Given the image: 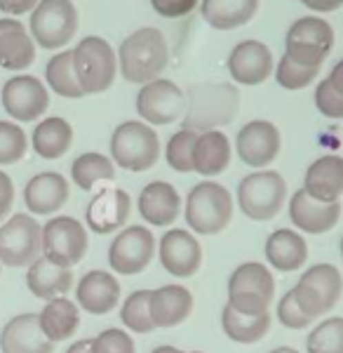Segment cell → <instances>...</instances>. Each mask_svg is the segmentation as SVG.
<instances>
[{
    "label": "cell",
    "instance_id": "836d02e7",
    "mask_svg": "<svg viewBox=\"0 0 343 353\" xmlns=\"http://www.w3.org/2000/svg\"><path fill=\"white\" fill-rule=\"evenodd\" d=\"M221 327L236 344H256L271 332V311L261 316H245L226 304L221 311Z\"/></svg>",
    "mask_w": 343,
    "mask_h": 353
},
{
    "label": "cell",
    "instance_id": "30bf717a",
    "mask_svg": "<svg viewBox=\"0 0 343 353\" xmlns=\"http://www.w3.org/2000/svg\"><path fill=\"white\" fill-rule=\"evenodd\" d=\"M78 31V10L71 0H40L31 12V38L45 50H59Z\"/></svg>",
    "mask_w": 343,
    "mask_h": 353
},
{
    "label": "cell",
    "instance_id": "6da1fadb",
    "mask_svg": "<svg viewBox=\"0 0 343 353\" xmlns=\"http://www.w3.org/2000/svg\"><path fill=\"white\" fill-rule=\"evenodd\" d=\"M240 109V92L231 83H200L186 94L184 130L209 132L228 125Z\"/></svg>",
    "mask_w": 343,
    "mask_h": 353
},
{
    "label": "cell",
    "instance_id": "f546056e",
    "mask_svg": "<svg viewBox=\"0 0 343 353\" xmlns=\"http://www.w3.org/2000/svg\"><path fill=\"white\" fill-rule=\"evenodd\" d=\"M36 59V43L14 19H0V66L21 71Z\"/></svg>",
    "mask_w": 343,
    "mask_h": 353
},
{
    "label": "cell",
    "instance_id": "ba28073f",
    "mask_svg": "<svg viewBox=\"0 0 343 353\" xmlns=\"http://www.w3.org/2000/svg\"><path fill=\"white\" fill-rule=\"evenodd\" d=\"M73 66H76V76L83 92L99 94L116 81L118 57L104 38L87 36L73 50Z\"/></svg>",
    "mask_w": 343,
    "mask_h": 353
},
{
    "label": "cell",
    "instance_id": "d4e9b609",
    "mask_svg": "<svg viewBox=\"0 0 343 353\" xmlns=\"http://www.w3.org/2000/svg\"><path fill=\"white\" fill-rule=\"evenodd\" d=\"M304 191L320 203H339L343 196V156H320L308 165Z\"/></svg>",
    "mask_w": 343,
    "mask_h": 353
},
{
    "label": "cell",
    "instance_id": "7c38bea8",
    "mask_svg": "<svg viewBox=\"0 0 343 353\" xmlns=\"http://www.w3.org/2000/svg\"><path fill=\"white\" fill-rule=\"evenodd\" d=\"M43 257L66 269H73L87 254V229L83 221L68 214L52 217L43 226Z\"/></svg>",
    "mask_w": 343,
    "mask_h": 353
},
{
    "label": "cell",
    "instance_id": "4fadbf2b",
    "mask_svg": "<svg viewBox=\"0 0 343 353\" xmlns=\"http://www.w3.org/2000/svg\"><path fill=\"white\" fill-rule=\"evenodd\" d=\"M153 257H156V236L139 224L118 231L108 248V266L120 276H136L146 271Z\"/></svg>",
    "mask_w": 343,
    "mask_h": 353
},
{
    "label": "cell",
    "instance_id": "d6a6232c",
    "mask_svg": "<svg viewBox=\"0 0 343 353\" xmlns=\"http://www.w3.org/2000/svg\"><path fill=\"white\" fill-rule=\"evenodd\" d=\"M205 21L219 31L245 26L259 10V0H202L200 5Z\"/></svg>",
    "mask_w": 343,
    "mask_h": 353
},
{
    "label": "cell",
    "instance_id": "d6986e66",
    "mask_svg": "<svg viewBox=\"0 0 343 353\" xmlns=\"http://www.w3.org/2000/svg\"><path fill=\"white\" fill-rule=\"evenodd\" d=\"M228 73L233 83L261 85L273 73V52L261 41H242L228 54Z\"/></svg>",
    "mask_w": 343,
    "mask_h": 353
},
{
    "label": "cell",
    "instance_id": "4dcf8cb0",
    "mask_svg": "<svg viewBox=\"0 0 343 353\" xmlns=\"http://www.w3.org/2000/svg\"><path fill=\"white\" fill-rule=\"evenodd\" d=\"M38 323L43 334L48 337L52 344L71 339L80 327V309L78 304H73L66 297H56L50 299L43 306V311L38 313Z\"/></svg>",
    "mask_w": 343,
    "mask_h": 353
},
{
    "label": "cell",
    "instance_id": "d590c367",
    "mask_svg": "<svg viewBox=\"0 0 343 353\" xmlns=\"http://www.w3.org/2000/svg\"><path fill=\"white\" fill-rule=\"evenodd\" d=\"M45 78H48V85L59 97H66V99H80V97H85L76 76V66H73V50H64V52L54 54L48 61Z\"/></svg>",
    "mask_w": 343,
    "mask_h": 353
},
{
    "label": "cell",
    "instance_id": "52a82bcc",
    "mask_svg": "<svg viewBox=\"0 0 343 353\" xmlns=\"http://www.w3.org/2000/svg\"><path fill=\"white\" fill-rule=\"evenodd\" d=\"M299 309L311 321L327 316L339 304L343 294V276L334 264H315L301 273L299 283L291 288Z\"/></svg>",
    "mask_w": 343,
    "mask_h": 353
},
{
    "label": "cell",
    "instance_id": "816d5d0a",
    "mask_svg": "<svg viewBox=\"0 0 343 353\" xmlns=\"http://www.w3.org/2000/svg\"><path fill=\"white\" fill-rule=\"evenodd\" d=\"M151 353H205V351H181V349H176V346L163 344V346H156Z\"/></svg>",
    "mask_w": 343,
    "mask_h": 353
},
{
    "label": "cell",
    "instance_id": "8992f818",
    "mask_svg": "<svg viewBox=\"0 0 343 353\" xmlns=\"http://www.w3.org/2000/svg\"><path fill=\"white\" fill-rule=\"evenodd\" d=\"M111 156L127 172H146L160 158L158 132L141 121L120 123L111 137Z\"/></svg>",
    "mask_w": 343,
    "mask_h": 353
},
{
    "label": "cell",
    "instance_id": "74e56055",
    "mask_svg": "<svg viewBox=\"0 0 343 353\" xmlns=\"http://www.w3.org/2000/svg\"><path fill=\"white\" fill-rule=\"evenodd\" d=\"M306 353H343V318L320 321L306 339Z\"/></svg>",
    "mask_w": 343,
    "mask_h": 353
},
{
    "label": "cell",
    "instance_id": "44dd1931",
    "mask_svg": "<svg viewBox=\"0 0 343 353\" xmlns=\"http://www.w3.org/2000/svg\"><path fill=\"white\" fill-rule=\"evenodd\" d=\"M120 281L111 271H87L76 285L78 309L92 313V316H106L120 304Z\"/></svg>",
    "mask_w": 343,
    "mask_h": 353
},
{
    "label": "cell",
    "instance_id": "db71d44e",
    "mask_svg": "<svg viewBox=\"0 0 343 353\" xmlns=\"http://www.w3.org/2000/svg\"><path fill=\"white\" fill-rule=\"evenodd\" d=\"M341 259H343V238H341Z\"/></svg>",
    "mask_w": 343,
    "mask_h": 353
},
{
    "label": "cell",
    "instance_id": "ee69618b",
    "mask_svg": "<svg viewBox=\"0 0 343 353\" xmlns=\"http://www.w3.org/2000/svg\"><path fill=\"white\" fill-rule=\"evenodd\" d=\"M278 321L282 323L287 330H306L308 325H313L311 318L299 309V304H296L291 290H287V292H284L278 301Z\"/></svg>",
    "mask_w": 343,
    "mask_h": 353
},
{
    "label": "cell",
    "instance_id": "5b68a950",
    "mask_svg": "<svg viewBox=\"0 0 343 353\" xmlns=\"http://www.w3.org/2000/svg\"><path fill=\"white\" fill-rule=\"evenodd\" d=\"M287 203V181L276 170H256L238 184V208L251 221H271Z\"/></svg>",
    "mask_w": 343,
    "mask_h": 353
},
{
    "label": "cell",
    "instance_id": "60d3db41",
    "mask_svg": "<svg viewBox=\"0 0 343 353\" xmlns=\"http://www.w3.org/2000/svg\"><path fill=\"white\" fill-rule=\"evenodd\" d=\"M318 73H320V68L301 66L284 54L276 66V81L280 88H284V90H304L315 81Z\"/></svg>",
    "mask_w": 343,
    "mask_h": 353
},
{
    "label": "cell",
    "instance_id": "9c48e42d",
    "mask_svg": "<svg viewBox=\"0 0 343 353\" xmlns=\"http://www.w3.org/2000/svg\"><path fill=\"white\" fill-rule=\"evenodd\" d=\"M334 48V28L320 17L296 19L287 31L284 54L308 68H320Z\"/></svg>",
    "mask_w": 343,
    "mask_h": 353
},
{
    "label": "cell",
    "instance_id": "83f0119b",
    "mask_svg": "<svg viewBox=\"0 0 343 353\" xmlns=\"http://www.w3.org/2000/svg\"><path fill=\"white\" fill-rule=\"evenodd\" d=\"M26 288L31 290L33 297L43 301L66 297L68 290H73V271L40 254L26 271Z\"/></svg>",
    "mask_w": 343,
    "mask_h": 353
},
{
    "label": "cell",
    "instance_id": "f35d334b",
    "mask_svg": "<svg viewBox=\"0 0 343 353\" xmlns=\"http://www.w3.org/2000/svg\"><path fill=\"white\" fill-rule=\"evenodd\" d=\"M196 139H198V132L184 130V128L169 137L167 149H165V158H167V165L174 172H181V174L193 172V146H196Z\"/></svg>",
    "mask_w": 343,
    "mask_h": 353
},
{
    "label": "cell",
    "instance_id": "1f68e13d",
    "mask_svg": "<svg viewBox=\"0 0 343 353\" xmlns=\"http://www.w3.org/2000/svg\"><path fill=\"white\" fill-rule=\"evenodd\" d=\"M31 144H33V151H36L40 158H45V161H56V158L64 156L73 144L71 123L59 116L45 118V121H40L36 125V130H33Z\"/></svg>",
    "mask_w": 343,
    "mask_h": 353
},
{
    "label": "cell",
    "instance_id": "ab89813d",
    "mask_svg": "<svg viewBox=\"0 0 343 353\" xmlns=\"http://www.w3.org/2000/svg\"><path fill=\"white\" fill-rule=\"evenodd\" d=\"M28 141L17 123L0 121V165H14L26 156Z\"/></svg>",
    "mask_w": 343,
    "mask_h": 353
},
{
    "label": "cell",
    "instance_id": "ffe728a7",
    "mask_svg": "<svg viewBox=\"0 0 343 353\" xmlns=\"http://www.w3.org/2000/svg\"><path fill=\"white\" fill-rule=\"evenodd\" d=\"M289 219L296 231L308 233V236H320V233H327L339 224L341 203H320L308 196L304 189H299L291 193Z\"/></svg>",
    "mask_w": 343,
    "mask_h": 353
},
{
    "label": "cell",
    "instance_id": "4316f807",
    "mask_svg": "<svg viewBox=\"0 0 343 353\" xmlns=\"http://www.w3.org/2000/svg\"><path fill=\"white\" fill-rule=\"evenodd\" d=\"M264 252H266V259H268V264H271V269L291 273L306 266L308 243L299 231L276 229L266 238Z\"/></svg>",
    "mask_w": 343,
    "mask_h": 353
},
{
    "label": "cell",
    "instance_id": "5bb4252c",
    "mask_svg": "<svg viewBox=\"0 0 343 353\" xmlns=\"http://www.w3.org/2000/svg\"><path fill=\"white\" fill-rule=\"evenodd\" d=\"M186 92L176 83L156 78V81L141 85L136 94V113L146 125H172L184 118Z\"/></svg>",
    "mask_w": 343,
    "mask_h": 353
},
{
    "label": "cell",
    "instance_id": "cb8c5ba5",
    "mask_svg": "<svg viewBox=\"0 0 343 353\" xmlns=\"http://www.w3.org/2000/svg\"><path fill=\"white\" fill-rule=\"evenodd\" d=\"M196 299H193L191 290L184 285H163L158 290H151V321L156 327H176L186 323L193 313Z\"/></svg>",
    "mask_w": 343,
    "mask_h": 353
},
{
    "label": "cell",
    "instance_id": "bcb514c9",
    "mask_svg": "<svg viewBox=\"0 0 343 353\" xmlns=\"http://www.w3.org/2000/svg\"><path fill=\"white\" fill-rule=\"evenodd\" d=\"M12 203H14V184L10 179V174L0 172V221L12 212Z\"/></svg>",
    "mask_w": 343,
    "mask_h": 353
},
{
    "label": "cell",
    "instance_id": "f5cc1de1",
    "mask_svg": "<svg viewBox=\"0 0 343 353\" xmlns=\"http://www.w3.org/2000/svg\"><path fill=\"white\" fill-rule=\"evenodd\" d=\"M271 353H301V351L294 349V346H278V349H273Z\"/></svg>",
    "mask_w": 343,
    "mask_h": 353
},
{
    "label": "cell",
    "instance_id": "b9f144b4",
    "mask_svg": "<svg viewBox=\"0 0 343 353\" xmlns=\"http://www.w3.org/2000/svg\"><path fill=\"white\" fill-rule=\"evenodd\" d=\"M92 353H136V346L125 330L108 327L92 339Z\"/></svg>",
    "mask_w": 343,
    "mask_h": 353
},
{
    "label": "cell",
    "instance_id": "f1b7e54d",
    "mask_svg": "<svg viewBox=\"0 0 343 353\" xmlns=\"http://www.w3.org/2000/svg\"><path fill=\"white\" fill-rule=\"evenodd\" d=\"M231 139L221 130L200 132L193 146V172L202 176H216L231 165Z\"/></svg>",
    "mask_w": 343,
    "mask_h": 353
},
{
    "label": "cell",
    "instance_id": "681fc988",
    "mask_svg": "<svg viewBox=\"0 0 343 353\" xmlns=\"http://www.w3.org/2000/svg\"><path fill=\"white\" fill-rule=\"evenodd\" d=\"M329 83L334 85L336 90L343 94V59L341 61H336V66L331 68V73H329Z\"/></svg>",
    "mask_w": 343,
    "mask_h": 353
},
{
    "label": "cell",
    "instance_id": "f6af8a7d",
    "mask_svg": "<svg viewBox=\"0 0 343 353\" xmlns=\"http://www.w3.org/2000/svg\"><path fill=\"white\" fill-rule=\"evenodd\" d=\"M151 5L160 17L176 19V17H184L188 12H193L198 0H151Z\"/></svg>",
    "mask_w": 343,
    "mask_h": 353
},
{
    "label": "cell",
    "instance_id": "7dc6e473",
    "mask_svg": "<svg viewBox=\"0 0 343 353\" xmlns=\"http://www.w3.org/2000/svg\"><path fill=\"white\" fill-rule=\"evenodd\" d=\"M38 0H0V10L8 14H26L36 10Z\"/></svg>",
    "mask_w": 343,
    "mask_h": 353
},
{
    "label": "cell",
    "instance_id": "ac0fdd59",
    "mask_svg": "<svg viewBox=\"0 0 343 353\" xmlns=\"http://www.w3.org/2000/svg\"><path fill=\"white\" fill-rule=\"evenodd\" d=\"M132 214V198L125 189H104L90 201L85 210V224L92 233L108 236L123 231Z\"/></svg>",
    "mask_w": 343,
    "mask_h": 353
},
{
    "label": "cell",
    "instance_id": "8d00e7d4",
    "mask_svg": "<svg viewBox=\"0 0 343 353\" xmlns=\"http://www.w3.org/2000/svg\"><path fill=\"white\" fill-rule=\"evenodd\" d=\"M148 301H151V290H134L127 299L120 306V321L129 332L136 334H148L156 330L151 321V309H148Z\"/></svg>",
    "mask_w": 343,
    "mask_h": 353
},
{
    "label": "cell",
    "instance_id": "f907efd6",
    "mask_svg": "<svg viewBox=\"0 0 343 353\" xmlns=\"http://www.w3.org/2000/svg\"><path fill=\"white\" fill-rule=\"evenodd\" d=\"M66 353H92V339H80L76 344H71Z\"/></svg>",
    "mask_w": 343,
    "mask_h": 353
},
{
    "label": "cell",
    "instance_id": "11a10c76",
    "mask_svg": "<svg viewBox=\"0 0 343 353\" xmlns=\"http://www.w3.org/2000/svg\"><path fill=\"white\" fill-rule=\"evenodd\" d=\"M0 273H3V264H0Z\"/></svg>",
    "mask_w": 343,
    "mask_h": 353
},
{
    "label": "cell",
    "instance_id": "7a4b0ae2",
    "mask_svg": "<svg viewBox=\"0 0 343 353\" xmlns=\"http://www.w3.org/2000/svg\"><path fill=\"white\" fill-rule=\"evenodd\" d=\"M169 61V50L165 43V36L158 28L144 26L134 31L120 43L118 64L120 73L127 83L146 85L160 78Z\"/></svg>",
    "mask_w": 343,
    "mask_h": 353
},
{
    "label": "cell",
    "instance_id": "9a60e30c",
    "mask_svg": "<svg viewBox=\"0 0 343 353\" xmlns=\"http://www.w3.org/2000/svg\"><path fill=\"white\" fill-rule=\"evenodd\" d=\"M158 259L169 276L191 278L202 266V248L196 233L186 229H169L158 243Z\"/></svg>",
    "mask_w": 343,
    "mask_h": 353
},
{
    "label": "cell",
    "instance_id": "3957f363",
    "mask_svg": "<svg viewBox=\"0 0 343 353\" xmlns=\"http://www.w3.org/2000/svg\"><path fill=\"white\" fill-rule=\"evenodd\" d=\"M184 217L198 236H216L233 221V196L219 181L205 179L193 186L186 196Z\"/></svg>",
    "mask_w": 343,
    "mask_h": 353
},
{
    "label": "cell",
    "instance_id": "e575fe53",
    "mask_svg": "<svg viewBox=\"0 0 343 353\" xmlns=\"http://www.w3.org/2000/svg\"><path fill=\"white\" fill-rule=\"evenodd\" d=\"M116 176V163L108 156H101L96 151L83 153L71 165V179L78 189L92 191L99 181H111Z\"/></svg>",
    "mask_w": 343,
    "mask_h": 353
},
{
    "label": "cell",
    "instance_id": "7402d4cb",
    "mask_svg": "<svg viewBox=\"0 0 343 353\" xmlns=\"http://www.w3.org/2000/svg\"><path fill=\"white\" fill-rule=\"evenodd\" d=\"M136 205H139L141 219L151 226H160V229H169L179 219V214L184 212L181 210V196L169 181H151V184H146L139 193Z\"/></svg>",
    "mask_w": 343,
    "mask_h": 353
},
{
    "label": "cell",
    "instance_id": "484cf974",
    "mask_svg": "<svg viewBox=\"0 0 343 353\" xmlns=\"http://www.w3.org/2000/svg\"><path fill=\"white\" fill-rule=\"evenodd\" d=\"M68 201V181L59 172H40L31 176L24 189V203L33 214H54Z\"/></svg>",
    "mask_w": 343,
    "mask_h": 353
},
{
    "label": "cell",
    "instance_id": "e0dca14e",
    "mask_svg": "<svg viewBox=\"0 0 343 353\" xmlns=\"http://www.w3.org/2000/svg\"><path fill=\"white\" fill-rule=\"evenodd\" d=\"M3 106L10 118L31 123L48 111V88L36 76H14L3 85Z\"/></svg>",
    "mask_w": 343,
    "mask_h": 353
},
{
    "label": "cell",
    "instance_id": "7bdbcfd3",
    "mask_svg": "<svg viewBox=\"0 0 343 353\" xmlns=\"http://www.w3.org/2000/svg\"><path fill=\"white\" fill-rule=\"evenodd\" d=\"M315 106L322 116L334 118V121H343V94L334 85L327 81H322L315 90Z\"/></svg>",
    "mask_w": 343,
    "mask_h": 353
},
{
    "label": "cell",
    "instance_id": "8fae6325",
    "mask_svg": "<svg viewBox=\"0 0 343 353\" xmlns=\"http://www.w3.org/2000/svg\"><path fill=\"white\" fill-rule=\"evenodd\" d=\"M43 226L26 212L12 214L0 224V264L5 266H31L43 254Z\"/></svg>",
    "mask_w": 343,
    "mask_h": 353
},
{
    "label": "cell",
    "instance_id": "277c9868",
    "mask_svg": "<svg viewBox=\"0 0 343 353\" xmlns=\"http://www.w3.org/2000/svg\"><path fill=\"white\" fill-rule=\"evenodd\" d=\"M273 297H276V278L261 261H245L228 278L226 304L238 313H245V316L268 313Z\"/></svg>",
    "mask_w": 343,
    "mask_h": 353
},
{
    "label": "cell",
    "instance_id": "c3c4849f",
    "mask_svg": "<svg viewBox=\"0 0 343 353\" xmlns=\"http://www.w3.org/2000/svg\"><path fill=\"white\" fill-rule=\"evenodd\" d=\"M306 8L315 10V12H334L343 5V0H301Z\"/></svg>",
    "mask_w": 343,
    "mask_h": 353
},
{
    "label": "cell",
    "instance_id": "603a6c76",
    "mask_svg": "<svg viewBox=\"0 0 343 353\" xmlns=\"http://www.w3.org/2000/svg\"><path fill=\"white\" fill-rule=\"evenodd\" d=\"M3 353H54V344L43 334L38 313H19L10 318L0 332Z\"/></svg>",
    "mask_w": 343,
    "mask_h": 353
},
{
    "label": "cell",
    "instance_id": "2e32d148",
    "mask_svg": "<svg viewBox=\"0 0 343 353\" xmlns=\"http://www.w3.org/2000/svg\"><path fill=\"white\" fill-rule=\"evenodd\" d=\"M282 139L280 130L271 121H249L236 137V151L240 161L254 170H264L278 158Z\"/></svg>",
    "mask_w": 343,
    "mask_h": 353
}]
</instances>
